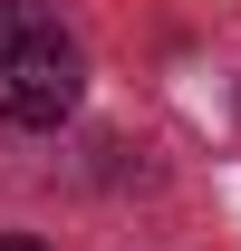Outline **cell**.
I'll use <instances>...</instances> for the list:
<instances>
[{"label":"cell","instance_id":"obj_1","mask_svg":"<svg viewBox=\"0 0 241 251\" xmlns=\"http://www.w3.org/2000/svg\"><path fill=\"white\" fill-rule=\"evenodd\" d=\"M87 97V49L48 0H0V116L10 126H58Z\"/></svg>","mask_w":241,"mask_h":251},{"label":"cell","instance_id":"obj_2","mask_svg":"<svg viewBox=\"0 0 241 251\" xmlns=\"http://www.w3.org/2000/svg\"><path fill=\"white\" fill-rule=\"evenodd\" d=\"M0 251H39V242H0Z\"/></svg>","mask_w":241,"mask_h":251}]
</instances>
